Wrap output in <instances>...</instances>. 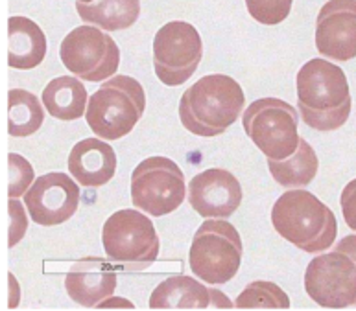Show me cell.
I'll return each mask as SVG.
<instances>
[{
	"label": "cell",
	"instance_id": "16",
	"mask_svg": "<svg viewBox=\"0 0 356 311\" xmlns=\"http://www.w3.org/2000/svg\"><path fill=\"white\" fill-rule=\"evenodd\" d=\"M152 310H205V308H233V302L223 295L222 291L211 289L202 282L174 274L165 282H161L149 296Z\"/></svg>",
	"mask_w": 356,
	"mask_h": 311
},
{
	"label": "cell",
	"instance_id": "15",
	"mask_svg": "<svg viewBox=\"0 0 356 311\" xmlns=\"http://www.w3.org/2000/svg\"><path fill=\"white\" fill-rule=\"evenodd\" d=\"M70 301L83 308H98L117 289V265L100 256L78 260L65 276Z\"/></svg>",
	"mask_w": 356,
	"mask_h": 311
},
{
	"label": "cell",
	"instance_id": "13",
	"mask_svg": "<svg viewBox=\"0 0 356 311\" xmlns=\"http://www.w3.org/2000/svg\"><path fill=\"white\" fill-rule=\"evenodd\" d=\"M316 48L327 59L356 58V0H329L316 21Z\"/></svg>",
	"mask_w": 356,
	"mask_h": 311
},
{
	"label": "cell",
	"instance_id": "4",
	"mask_svg": "<svg viewBox=\"0 0 356 311\" xmlns=\"http://www.w3.org/2000/svg\"><path fill=\"white\" fill-rule=\"evenodd\" d=\"M146 109V94L135 78L117 74L106 79L89 98L87 124L96 137L120 140L134 131Z\"/></svg>",
	"mask_w": 356,
	"mask_h": 311
},
{
	"label": "cell",
	"instance_id": "7",
	"mask_svg": "<svg viewBox=\"0 0 356 311\" xmlns=\"http://www.w3.org/2000/svg\"><path fill=\"white\" fill-rule=\"evenodd\" d=\"M188 264L200 280L209 285L227 284L242 264V239L238 230L225 219H207L191 243Z\"/></svg>",
	"mask_w": 356,
	"mask_h": 311
},
{
	"label": "cell",
	"instance_id": "27",
	"mask_svg": "<svg viewBox=\"0 0 356 311\" xmlns=\"http://www.w3.org/2000/svg\"><path fill=\"white\" fill-rule=\"evenodd\" d=\"M340 205L347 227L356 233V179H353L343 188V192L340 195Z\"/></svg>",
	"mask_w": 356,
	"mask_h": 311
},
{
	"label": "cell",
	"instance_id": "23",
	"mask_svg": "<svg viewBox=\"0 0 356 311\" xmlns=\"http://www.w3.org/2000/svg\"><path fill=\"white\" fill-rule=\"evenodd\" d=\"M236 308H277V310H288L290 299L284 291L273 282L268 280H255L245 285L234 302Z\"/></svg>",
	"mask_w": 356,
	"mask_h": 311
},
{
	"label": "cell",
	"instance_id": "10",
	"mask_svg": "<svg viewBox=\"0 0 356 311\" xmlns=\"http://www.w3.org/2000/svg\"><path fill=\"white\" fill-rule=\"evenodd\" d=\"M185 194V175L170 158L149 157L131 174L134 206L149 216L161 217L177 210Z\"/></svg>",
	"mask_w": 356,
	"mask_h": 311
},
{
	"label": "cell",
	"instance_id": "18",
	"mask_svg": "<svg viewBox=\"0 0 356 311\" xmlns=\"http://www.w3.org/2000/svg\"><path fill=\"white\" fill-rule=\"evenodd\" d=\"M48 42L39 24L22 15L8 19V65L10 69L32 70L47 58Z\"/></svg>",
	"mask_w": 356,
	"mask_h": 311
},
{
	"label": "cell",
	"instance_id": "5",
	"mask_svg": "<svg viewBox=\"0 0 356 311\" xmlns=\"http://www.w3.org/2000/svg\"><path fill=\"white\" fill-rule=\"evenodd\" d=\"M305 291L327 310L356 308V234L341 237L330 253L310 262L305 271Z\"/></svg>",
	"mask_w": 356,
	"mask_h": 311
},
{
	"label": "cell",
	"instance_id": "28",
	"mask_svg": "<svg viewBox=\"0 0 356 311\" xmlns=\"http://www.w3.org/2000/svg\"><path fill=\"white\" fill-rule=\"evenodd\" d=\"M80 2H95V0H80Z\"/></svg>",
	"mask_w": 356,
	"mask_h": 311
},
{
	"label": "cell",
	"instance_id": "2",
	"mask_svg": "<svg viewBox=\"0 0 356 311\" xmlns=\"http://www.w3.org/2000/svg\"><path fill=\"white\" fill-rule=\"evenodd\" d=\"M245 96L236 79L225 74L203 76L183 92L179 120L197 137H218L238 120Z\"/></svg>",
	"mask_w": 356,
	"mask_h": 311
},
{
	"label": "cell",
	"instance_id": "21",
	"mask_svg": "<svg viewBox=\"0 0 356 311\" xmlns=\"http://www.w3.org/2000/svg\"><path fill=\"white\" fill-rule=\"evenodd\" d=\"M318 155L305 138H301L298 151L292 157L282 158V160L268 158V169H270L271 177L284 188H305V186H309L314 177L318 175Z\"/></svg>",
	"mask_w": 356,
	"mask_h": 311
},
{
	"label": "cell",
	"instance_id": "6",
	"mask_svg": "<svg viewBox=\"0 0 356 311\" xmlns=\"http://www.w3.org/2000/svg\"><path fill=\"white\" fill-rule=\"evenodd\" d=\"M102 245L107 258L124 273L146 269L157 260L161 247L154 223L131 208L109 216L102 228Z\"/></svg>",
	"mask_w": 356,
	"mask_h": 311
},
{
	"label": "cell",
	"instance_id": "20",
	"mask_svg": "<svg viewBox=\"0 0 356 311\" xmlns=\"http://www.w3.org/2000/svg\"><path fill=\"white\" fill-rule=\"evenodd\" d=\"M43 103L50 117L63 121H72L83 117L89 96L76 76H61L52 79L43 90Z\"/></svg>",
	"mask_w": 356,
	"mask_h": 311
},
{
	"label": "cell",
	"instance_id": "24",
	"mask_svg": "<svg viewBox=\"0 0 356 311\" xmlns=\"http://www.w3.org/2000/svg\"><path fill=\"white\" fill-rule=\"evenodd\" d=\"M292 4L293 0H245V8L250 15L266 26H275L286 21Z\"/></svg>",
	"mask_w": 356,
	"mask_h": 311
},
{
	"label": "cell",
	"instance_id": "17",
	"mask_svg": "<svg viewBox=\"0 0 356 311\" xmlns=\"http://www.w3.org/2000/svg\"><path fill=\"white\" fill-rule=\"evenodd\" d=\"M69 171L81 186L100 188L115 177L117 153L100 138H86L70 149Z\"/></svg>",
	"mask_w": 356,
	"mask_h": 311
},
{
	"label": "cell",
	"instance_id": "11",
	"mask_svg": "<svg viewBox=\"0 0 356 311\" xmlns=\"http://www.w3.org/2000/svg\"><path fill=\"white\" fill-rule=\"evenodd\" d=\"M203 58L200 32L191 22L172 21L154 39V70L161 83L179 87L192 78Z\"/></svg>",
	"mask_w": 356,
	"mask_h": 311
},
{
	"label": "cell",
	"instance_id": "1",
	"mask_svg": "<svg viewBox=\"0 0 356 311\" xmlns=\"http://www.w3.org/2000/svg\"><path fill=\"white\" fill-rule=\"evenodd\" d=\"M299 115L319 133L340 129L351 115L353 100L346 72L327 59H310L296 78Z\"/></svg>",
	"mask_w": 356,
	"mask_h": 311
},
{
	"label": "cell",
	"instance_id": "22",
	"mask_svg": "<svg viewBox=\"0 0 356 311\" xmlns=\"http://www.w3.org/2000/svg\"><path fill=\"white\" fill-rule=\"evenodd\" d=\"M44 103L32 92L11 89L8 92V133L10 137L24 138L39 131L44 121Z\"/></svg>",
	"mask_w": 356,
	"mask_h": 311
},
{
	"label": "cell",
	"instance_id": "9",
	"mask_svg": "<svg viewBox=\"0 0 356 311\" xmlns=\"http://www.w3.org/2000/svg\"><path fill=\"white\" fill-rule=\"evenodd\" d=\"M59 58L70 74L96 83L117 74L120 48L102 28L83 24L61 41Z\"/></svg>",
	"mask_w": 356,
	"mask_h": 311
},
{
	"label": "cell",
	"instance_id": "25",
	"mask_svg": "<svg viewBox=\"0 0 356 311\" xmlns=\"http://www.w3.org/2000/svg\"><path fill=\"white\" fill-rule=\"evenodd\" d=\"M8 168H10V180H8V197L10 199H19L21 195L28 192V188L33 185L32 180L35 177L32 164L26 158L17 153L8 155Z\"/></svg>",
	"mask_w": 356,
	"mask_h": 311
},
{
	"label": "cell",
	"instance_id": "14",
	"mask_svg": "<svg viewBox=\"0 0 356 311\" xmlns=\"http://www.w3.org/2000/svg\"><path fill=\"white\" fill-rule=\"evenodd\" d=\"M188 203L205 219H227L242 205V186L227 169H205L192 177Z\"/></svg>",
	"mask_w": 356,
	"mask_h": 311
},
{
	"label": "cell",
	"instance_id": "8",
	"mask_svg": "<svg viewBox=\"0 0 356 311\" xmlns=\"http://www.w3.org/2000/svg\"><path fill=\"white\" fill-rule=\"evenodd\" d=\"M245 135L266 158L282 160L299 148L298 111L279 98H261L250 103L242 115Z\"/></svg>",
	"mask_w": 356,
	"mask_h": 311
},
{
	"label": "cell",
	"instance_id": "3",
	"mask_svg": "<svg viewBox=\"0 0 356 311\" xmlns=\"http://www.w3.org/2000/svg\"><path fill=\"white\" fill-rule=\"evenodd\" d=\"M271 223L282 239L303 253L327 251L338 236L334 212L312 192L301 188L284 192L275 201L271 208Z\"/></svg>",
	"mask_w": 356,
	"mask_h": 311
},
{
	"label": "cell",
	"instance_id": "26",
	"mask_svg": "<svg viewBox=\"0 0 356 311\" xmlns=\"http://www.w3.org/2000/svg\"><path fill=\"white\" fill-rule=\"evenodd\" d=\"M10 206V247H15L17 243L21 242L24 233H26L28 221L24 216V208H22L21 201L19 199H10L8 203Z\"/></svg>",
	"mask_w": 356,
	"mask_h": 311
},
{
	"label": "cell",
	"instance_id": "19",
	"mask_svg": "<svg viewBox=\"0 0 356 311\" xmlns=\"http://www.w3.org/2000/svg\"><path fill=\"white\" fill-rule=\"evenodd\" d=\"M76 11L86 24L98 26L106 32H120L138 21L140 0H76Z\"/></svg>",
	"mask_w": 356,
	"mask_h": 311
},
{
	"label": "cell",
	"instance_id": "12",
	"mask_svg": "<svg viewBox=\"0 0 356 311\" xmlns=\"http://www.w3.org/2000/svg\"><path fill=\"white\" fill-rule=\"evenodd\" d=\"M76 183L78 180L59 171L38 177L24 194L30 219L41 227H56L69 221L80 206V188Z\"/></svg>",
	"mask_w": 356,
	"mask_h": 311
}]
</instances>
